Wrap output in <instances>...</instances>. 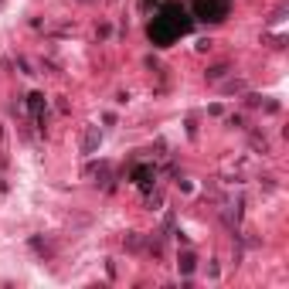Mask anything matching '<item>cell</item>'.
<instances>
[{
  "mask_svg": "<svg viewBox=\"0 0 289 289\" xmlns=\"http://www.w3.org/2000/svg\"><path fill=\"white\" fill-rule=\"evenodd\" d=\"M187 31H190L187 11H184L180 4H167V7L153 17V24H150V41L160 45V48H167V45H174L180 34H187Z\"/></svg>",
  "mask_w": 289,
  "mask_h": 289,
  "instance_id": "obj_1",
  "label": "cell"
},
{
  "mask_svg": "<svg viewBox=\"0 0 289 289\" xmlns=\"http://www.w3.org/2000/svg\"><path fill=\"white\" fill-rule=\"evenodd\" d=\"M194 11H198V17H204V21H221L224 14H228V0H198Z\"/></svg>",
  "mask_w": 289,
  "mask_h": 289,
  "instance_id": "obj_2",
  "label": "cell"
}]
</instances>
